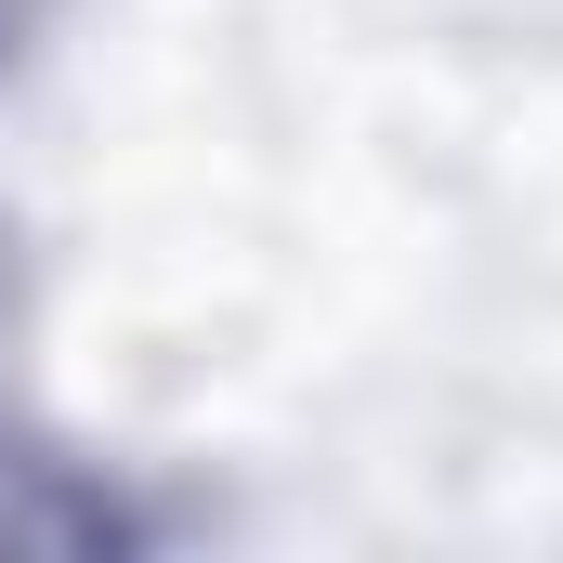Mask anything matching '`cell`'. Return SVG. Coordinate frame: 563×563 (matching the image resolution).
<instances>
[{
  "mask_svg": "<svg viewBox=\"0 0 563 563\" xmlns=\"http://www.w3.org/2000/svg\"><path fill=\"white\" fill-rule=\"evenodd\" d=\"M132 538V511L79 472V459H53V445H26V432H0V551L13 563H53V551H119Z\"/></svg>",
  "mask_w": 563,
  "mask_h": 563,
  "instance_id": "6da1fadb",
  "label": "cell"
},
{
  "mask_svg": "<svg viewBox=\"0 0 563 563\" xmlns=\"http://www.w3.org/2000/svg\"><path fill=\"white\" fill-rule=\"evenodd\" d=\"M40 13H53V0H0V66L26 53V26H40Z\"/></svg>",
  "mask_w": 563,
  "mask_h": 563,
  "instance_id": "7a4b0ae2",
  "label": "cell"
},
{
  "mask_svg": "<svg viewBox=\"0 0 563 563\" xmlns=\"http://www.w3.org/2000/svg\"><path fill=\"white\" fill-rule=\"evenodd\" d=\"M0 301H13V236H0Z\"/></svg>",
  "mask_w": 563,
  "mask_h": 563,
  "instance_id": "3957f363",
  "label": "cell"
}]
</instances>
